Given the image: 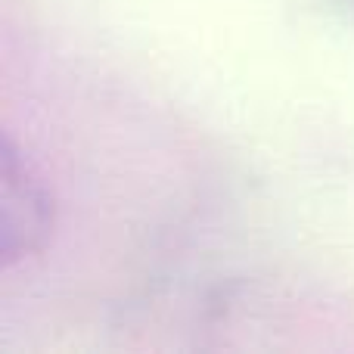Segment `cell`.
I'll list each match as a JSON object with an SVG mask.
<instances>
[{
  "mask_svg": "<svg viewBox=\"0 0 354 354\" xmlns=\"http://www.w3.org/2000/svg\"><path fill=\"white\" fill-rule=\"evenodd\" d=\"M53 224L50 193L35 180L28 165H22L10 140L3 143L0 162V255L12 264L25 255H35L47 243Z\"/></svg>",
  "mask_w": 354,
  "mask_h": 354,
  "instance_id": "cell-1",
  "label": "cell"
}]
</instances>
